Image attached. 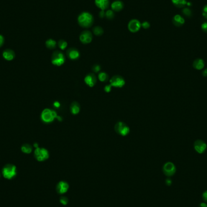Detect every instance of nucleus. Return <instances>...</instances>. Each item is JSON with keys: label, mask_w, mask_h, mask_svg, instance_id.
<instances>
[{"label": "nucleus", "mask_w": 207, "mask_h": 207, "mask_svg": "<svg viewBox=\"0 0 207 207\" xmlns=\"http://www.w3.org/2000/svg\"><path fill=\"white\" fill-rule=\"evenodd\" d=\"M94 21L92 14L89 12H83L81 13L78 18V22L80 26L84 28L90 27Z\"/></svg>", "instance_id": "1"}, {"label": "nucleus", "mask_w": 207, "mask_h": 207, "mask_svg": "<svg viewBox=\"0 0 207 207\" xmlns=\"http://www.w3.org/2000/svg\"><path fill=\"white\" fill-rule=\"evenodd\" d=\"M17 174V170L15 165L12 164L6 165L2 170V174L6 179H12Z\"/></svg>", "instance_id": "2"}, {"label": "nucleus", "mask_w": 207, "mask_h": 207, "mask_svg": "<svg viewBox=\"0 0 207 207\" xmlns=\"http://www.w3.org/2000/svg\"><path fill=\"white\" fill-rule=\"evenodd\" d=\"M58 116L55 111L50 110L49 109H44L41 115V118L42 121L46 123H50L54 121L55 118H57Z\"/></svg>", "instance_id": "3"}, {"label": "nucleus", "mask_w": 207, "mask_h": 207, "mask_svg": "<svg viewBox=\"0 0 207 207\" xmlns=\"http://www.w3.org/2000/svg\"><path fill=\"white\" fill-rule=\"evenodd\" d=\"M64 55L59 51H55L52 56V63L56 66H61L65 63Z\"/></svg>", "instance_id": "4"}, {"label": "nucleus", "mask_w": 207, "mask_h": 207, "mask_svg": "<svg viewBox=\"0 0 207 207\" xmlns=\"http://www.w3.org/2000/svg\"><path fill=\"white\" fill-rule=\"evenodd\" d=\"M34 156L36 159L39 162H43L49 158V153L44 148H36L34 151Z\"/></svg>", "instance_id": "5"}, {"label": "nucleus", "mask_w": 207, "mask_h": 207, "mask_svg": "<svg viewBox=\"0 0 207 207\" xmlns=\"http://www.w3.org/2000/svg\"><path fill=\"white\" fill-rule=\"evenodd\" d=\"M115 132L122 136H127L130 133L129 127L123 122H118L115 126Z\"/></svg>", "instance_id": "6"}, {"label": "nucleus", "mask_w": 207, "mask_h": 207, "mask_svg": "<svg viewBox=\"0 0 207 207\" xmlns=\"http://www.w3.org/2000/svg\"><path fill=\"white\" fill-rule=\"evenodd\" d=\"M176 171V167L174 164L171 162H168L164 164L163 166V173L168 177L173 176Z\"/></svg>", "instance_id": "7"}, {"label": "nucleus", "mask_w": 207, "mask_h": 207, "mask_svg": "<svg viewBox=\"0 0 207 207\" xmlns=\"http://www.w3.org/2000/svg\"><path fill=\"white\" fill-rule=\"evenodd\" d=\"M110 83L112 87L121 88L125 85V82L124 78L121 76L115 75L110 80Z\"/></svg>", "instance_id": "8"}, {"label": "nucleus", "mask_w": 207, "mask_h": 207, "mask_svg": "<svg viewBox=\"0 0 207 207\" xmlns=\"http://www.w3.org/2000/svg\"><path fill=\"white\" fill-rule=\"evenodd\" d=\"M92 39H93L92 33L89 30L83 31L79 36V40L81 42L84 44L90 43L92 42Z\"/></svg>", "instance_id": "9"}, {"label": "nucleus", "mask_w": 207, "mask_h": 207, "mask_svg": "<svg viewBox=\"0 0 207 207\" xmlns=\"http://www.w3.org/2000/svg\"><path fill=\"white\" fill-rule=\"evenodd\" d=\"M207 144L202 140H197L194 144L195 150L200 154L204 153L207 149Z\"/></svg>", "instance_id": "10"}, {"label": "nucleus", "mask_w": 207, "mask_h": 207, "mask_svg": "<svg viewBox=\"0 0 207 207\" xmlns=\"http://www.w3.org/2000/svg\"><path fill=\"white\" fill-rule=\"evenodd\" d=\"M141 27V24L138 20H132L128 24V30L132 33H136L138 32Z\"/></svg>", "instance_id": "11"}, {"label": "nucleus", "mask_w": 207, "mask_h": 207, "mask_svg": "<svg viewBox=\"0 0 207 207\" xmlns=\"http://www.w3.org/2000/svg\"><path fill=\"white\" fill-rule=\"evenodd\" d=\"M85 83L90 87H93L97 82L96 76L94 73H89L84 78Z\"/></svg>", "instance_id": "12"}, {"label": "nucleus", "mask_w": 207, "mask_h": 207, "mask_svg": "<svg viewBox=\"0 0 207 207\" xmlns=\"http://www.w3.org/2000/svg\"><path fill=\"white\" fill-rule=\"evenodd\" d=\"M67 55L69 59L71 60L78 59L80 56V53L78 49L75 48H70L67 50Z\"/></svg>", "instance_id": "13"}, {"label": "nucleus", "mask_w": 207, "mask_h": 207, "mask_svg": "<svg viewBox=\"0 0 207 207\" xmlns=\"http://www.w3.org/2000/svg\"><path fill=\"white\" fill-rule=\"evenodd\" d=\"M69 185L66 181H60L56 185V191L59 194H63L66 193L69 190Z\"/></svg>", "instance_id": "14"}, {"label": "nucleus", "mask_w": 207, "mask_h": 207, "mask_svg": "<svg viewBox=\"0 0 207 207\" xmlns=\"http://www.w3.org/2000/svg\"><path fill=\"white\" fill-rule=\"evenodd\" d=\"M94 2L101 10H105L109 7V0H95Z\"/></svg>", "instance_id": "15"}, {"label": "nucleus", "mask_w": 207, "mask_h": 207, "mask_svg": "<svg viewBox=\"0 0 207 207\" xmlns=\"http://www.w3.org/2000/svg\"><path fill=\"white\" fill-rule=\"evenodd\" d=\"M2 56L7 61H12L15 58V53L11 49H6L2 52Z\"/></svg>", "instance_id": "16"}, {"label": "nucleus", "mask_w": 207, "mask_h": 207, "mask_svg": "<svg viewBox=\"0 0 207 207\" xmlns=\"http://www.w3.org/2000/svg\"><path fill=\"white\" fill-rule=\"evenodd\" d=\"M70 110L73 115H78L81 110V106L76 101H73L70 106Z\"/></svg>", "instance_id": "17"}, {"label": "nucleus", "mask_w": 207, "mask_h": 207, "mask_svg": "<svg viewBox=\"0 0 207 207\" xmlns=\"http://www.w3.org/2000/svg\"><path fill=\"white\" fill-rule=\"evenodd\" d=\"M173 23L177 27H180L184 25L185 20L184 18L180 15H176L173 18Z\"/></svg>", "instance_id": "18"}, {"label": "nucleus", "mask_w": 207, "mask_h": 207, "mask_svg": "<svg viewBox=\"0 0 207 207\" xmlns=\"http://www.w3.org/2000/svg\"><path fill=\"white\" fill-rule=\"evenodd\" d=\"M205 63L203 59L198 58L194 60V61L193 63V67L196 70H202L204 67Z\"/></svg>", "instance_id": "19"}, {"label": "nucleus", "mask_w": 207, "mask_h": 207, "mask_svg": "<svg viewBox=\"0 0 207 207\" xmlns=\"http://www.w3.org/2000/svg\"><path fill=\"white\" fill-rule=\"evenodd\" d=\"M124 7V4L121 1H115L112 4V9L115 12L121 11Z\"/></svg>", "instance_id": "20"}, {"label": "nucleus", "mask_w": 207, "mask_h": 207, "mask_svg": "<svg viewBox=\"0 0 207 207\" xmlns=\"http://www.w3.org/2000/svg\"><path fill=\"white\" fill-rule=\"evenodd\" d=\"M32 150H33L32 147L30 144H24L21 147V151L24 153L30 154L32 153Z\"/></svg>", "instance_id": "21"}, {"label": "nucleus", "mask_w": 207, "mask_h": 207, "mask_svg": "<svg viewBox=\"0 0 207 207\" xmlns=\"http://www.w3.org/2000/svg\"><path fill=\"white\" fill-rule=\"evenodd\" d=\"M173 4L177 7L182 8L186 4V0H171Z\"/></svg>", "instance_id": "22"}, {"label": "nucleus", "mask_w": 207, "mask_h": 207, "mask_svg": "<svg viewBox=\"0 0 207 207\" xmlns=\"http://www.w3.org/2000/svg\"><path fill=\"white\" fill-rule=\"evenodd\" d=\"M46 46L49 49H54L56 46V42L52 39H48L46 41Z\"/></svg>", "instance_id": "23"}, {"label": "nucleus", "mask_w": 207, "mask_h": 207, "mask_svg": "<svg viewBox=\"0 0 207 207\" xmlns=\"http://www.w3.org/2000/svg\"><path fill=\"white\" fill-rule=\"evenodd\" d=\"M93 33L96 36H101L104 33V30L100 26L94 27L93 29Z\"/></svg>", "instance_id": "24"}, {"label": "nucleus", "mask_w": 207, "mask_h": 207, "mask_svg": "<svg viewBox=\"0 0 207 207\" xmlns=\"http://www.w3.org/2000/svg\"><path fill=\"white\" fill-rule=\"evenodd\" d=\"M98 78L101 82H106L109 79V75L105 72H101L98 75Z\"/></svg>", "instance_id": "25"}, {"label": "nucleus", "mask_w": 207, "mask_h": 207, "mask_svg": "<svg viewBox=\"0 0 207 207\" xmlns=\"http://www.w3.org/2000/svg\"><path fill=\"white\" fill-rule=\"evenodd\" d=\"M58 47H59V48L62 50H65L66 48V47H67V43L65 41V40H59L58 43Z\"/></svg>", "instance_id": "26"}, {"label": "nucleus", "mask_w": 207, "mask_h": 207, "mask_svg": "<svg viewBox=\"0 0 207 207\" xmlns=\"http://www.w3.org/2000/svg\"><path fill=\"white\" fill-rule=\"evenodd\" d=\"M105 17L109 20H112V19H113V18L115 17V15H114V13L112 10H109L105 13Z\"/></svg>", "instance_id": "27"}, {"label": "nucleus", "mask_w": 207, "mask_h": 207, "mask_svg": "<svg viewBox=\"0 0 207 207\" xmlns=\"http://www.w3.org/2000/svg\"><path fill=\"white\" fill-rule=\"evenodd\" d=\"M182 13H183L184 15H185V16H186L188 17H191V15H192V12H191V10L189 8H184V9H182Z\"/></svg>", "instance_id": "28"}, {"label": "nucleus", "mask_w": 207, "mask_h": 207, "mask_svg": "<svg viewBox=\"0 0 207 207\" xmlns=\"http://www.w3.org/2000/svg\"><path fill=\"white\" fill-rule=\"evenodd\" d=\"M61 204H62L63 205H66L69 202V200L67 199V197H61L60 198V200H59Z\"/></svg>", "instance_id": "29"}, {"label": "nucleus", "mask_w": 207, "mask_h": 207, "mask_svg": "<svg viewBox=\"0 0 207 207\" xmlns=\"http://www.w3.org/2000/svg\"><path fill=\"white\" fill-rule=\"evenodd\" d=\"M101 67L100 65H99V64H94V65H93V67H92V70H93L94 73H98V72H99V71L101 70Z\"/></svg>", "instance_id": "30"}, {"label": "nucleus", "mask_w": 207, "mask_h": 207, "mask_svg": "<svg viewBox=\"0 0 207 207\" xmlns=\"http://www.w3.org/2000/svg\"><path fill=\"white\" fill-rule=\"evenodd\" d=\"M141 26H142L144 29H148V28L150 27V23H148V22H147V21H144V23H142L141 24Z\"/></svg>", "instance_id": "31"}, {"label": "nucleus", "mask_w": 207, "mask_h": 207, "mask_svg": "<svg viewBox=\"0 0 207 207\" xmlns=\"http://www.w3.org/2000/svg\"><path fill=\"white\" fill-rule=\"evenodd\" d=\"M202 15L203 17L206 18L207 20V4L205 5L204 8H203V10H202Z\"/></svg>", "instance_id": "32"}, {"label": "nucleus", "mask_w": 207, "mask_h": 207, "mask_svg": "<svg viewBox=\"0 0 207 207\" xmlns=\"http://www.w3.org/2000/svg\"><path fill=\"white\" fill-rule=\"evenodd\" d=\"M201 29H202V30L204 32L207 33V21L202 24V25H201Z\"/></svg>", "instance_id": "33"}, {"label": "nucleus", "mask_w": 207, "mask_h": 207, "mask_svg": "<svg viewBox=\"0 0 207 207\" xmlns=\"http://www.w3.org/2000/svg\"><path fill=\"white\" fill-rule=\"evenodd\" d=\"M112 86L110 84V85H107L105 86L104 87V90L105 92H107V93H109V92L111 91L112 90Z\"/></svg>", "instance_id": "34"}, {"label": "nucleus", "mask_w": 207, "mask_h": 207, "mask_svg": "<svg viewBox=\"0 0 207 207\" xmlns=\"http://www.w3.org/2000/svg\"><path fill=\"white\" fill-rule=\"evenodd\" d=\"M202 198H203L204 201L206 203H207V190L203 193V194H202Z\"/></svg>", "instance_id": "35"}, {"label": "nucleus", "mask_w": 207, "mask_h": 207, "mask_svg": "<svg viewBox=\"0 0 207 207\" xmlns=\"http://www.w3.org/2000/svg\"><path fill=\"white\" fill-rule=\"evenodd\" d=\"M4 43V38L2 35H0V47H2Z\"/></svg>", "instance_id": "36"}, {"label": "nucleus", "mask_w": 207, "mask_h": 207, "mask_svg": "<svg viewBox=\"0 0 207 207\" xmlns=\"http://www.w3.org/2000/svg\"><path fill=\"white\" fill-rule=\"evenodd\" d=\"M99 17L101 18H104L105 16V13L104 12V10H101L100 12H99Z\"/></svg>", "instance_id": "37"}, {"label": "nucleus", "mask_w": 207, "mask_h": 207, "mask_svg": "<svg viewBox=\"0 0 207 207\" xmlns=\"http://www.w3.org/2000/svg\"><path fill=\"white\" fill-rule=\"evenodd\" d=\"M166 184L167 185H170L171 184H172V181L170 179H167L165 181Z\"/></svg>", "instance_id": "38"}, {"label": "nucleus", "mask_w": 207, "mask_h": 207, "mask_svg": "<svg viewBox=\"0 0 207 207\" xmlns=\"http://www.w3.org/2000/svg\"><path fill=\"white\" fill-rule=\"evenodd\" d=\"M199 207H207V203L206 202H202L200 204Z\"/></svg>", "instance_id": "39"}, {"label": "nucleus", "mask_w": 207, "mask_h": 207, "mask_svg": "<svg viewBox=\"0 0 207 207\" xmlns=\"http://www.w3.org/2000/svg\"><path fill=\"white\" fill-rule=\"evenodd\" d=\"M202 75L204 76H205V77L207 76V68L203 70V71H202Z\"/></svg>", "instance_id": "40"}, {"label": "nucleus", "mask_w": 207, "mask_h": 207, "mask_svg": "<svg viewBox=\"0 0 207 207\" xmlns=\"http://www.w3.org/2000/svg\"><path fill=\"white\" fill-rule=\"evenodd\" d=\"M54 105H55V107H59L60 106V104H59L58 102H55L54 103Z\"/></svg>", "instance_id": "41"}, {"label": "nucleus", "mask_w": 207, "mask_h": 207, "mask_svg": "<svg viewBox=\"0 0 207 207\" xmlns=\"http://www.w3.org/2000/svg\"><path fill=\"white\" fill-rule=\"evenodd\" d=\"M33 146H34L35 148H38V147H38V144H35L33 145Z\"/></svg>", "instance_id": "42"}]
</instances>
